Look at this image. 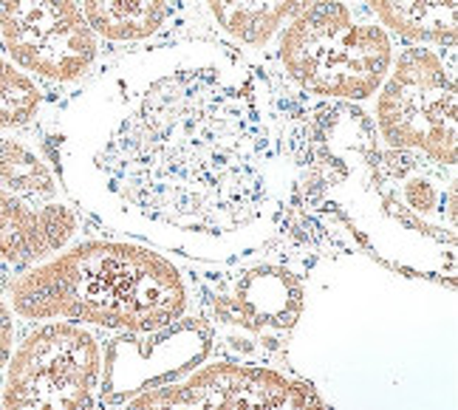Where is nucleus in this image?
I'll list each match as a JSON object with an SVG mask.
<instances>
[{"mask_svg": "<svg viewBox=\"0 0 458 410\" xmlns=\"http://www.w3.org/2000/svg\"><path fill=\"white\" fill-rule=\"evenodd\" d=\"M43 91L26 71L0 55V131L26 128L40 116Z\"/></svg>", "mask_w": 458, "mask_h": 410, "instance_id": "obj_16", "label": "nucleus"}, {"mask_svg": "<svg viewBox=\"0 0 458 410\" xmlns=\"http://www.w3.org/2000/svg\"><path fill=\"white\" fill-rule=\"evenodd\" d=\"M0 190L29 204H48L57 201L60 182L46 158L26 141L0 136Z\"/></svg>", "mask_w": 458, "mask_h": 410, "instance_id": "obj_15", "label": "nucleus"}, {"mask_svg": "<svg viewBox=\"0 0 458 410\" xmlns=\"http://www.w3.org/2000/svg\"><path fill=\"white\" fill-rule=\"evenodd\" d=\"M226 272L201 278L204 306L216 329L267 340L289 334L306 312V278L292 263L241 261L226 263Z\"/></svg>", "mask_w": 458, "mask_h": 410, "instance_id": "obj_9", "label": "nucleus"}, {"mask_svg": "<svg viewBox=\"0 0 458 410\" xmlns=\"http://www.w3.org/2000/svg\"><path fill=\"white\" fill-rule=\"evenodd\" d=\"M14 346V314L9 309V303L0 297V371H4L9 351Z\"/></svg>", "mask_w": 458, "mask_h": 410, "instance_id": "obj_18", "label": "nucleus"}, {"mask_svg": "<svg viewBox=\"0 0 458 410\" xmlns=\"http://www.w3.org/2000/svg\"><path fill=\"white\" fill-rule=\"evenodd\" d=\"M277 63L301 94L357 105L379 91L394 63V40L365 6L311 0L280 29Z\"/></svg>", "mask_w": 458, "mask_h": 410, "instance_id": "obj_4", "label": "nucleus"}, {"mask_svg": "<svg viewBox=\"0 0 458 410\" xmlns=\"http://www.w3.org/2000/svg\"><path fill=\"white\" fill-rule=\"evenodd\" d=\"M122 410H190V405L184 402L179 385H162L139 394L136 399H131Z\"/></svg>", "mask_w": 458, "mask_h": 410, "instance_id": "obj_17", "label": "nucleus"}, {"mask_svg": "<svg viewBox=\"0 0 458 410\" xmlns=\"http://www.w3.org/2000/svg\"><path fill=\"white\" fill-rule=\"evenodd\" d=\"M9 309L29 323L156 331L192 309V283L170 255L131 238H82L14 275Z\"/></svg>", "mask_w": 458, "mask_h": 410, "instance_id": "obj_3", "label": "nucleus"}, {"mask_svg": "<svg viewBox=\"0 0 458 410\" xmlns=\"http://www.w3.org/2000/svg\"><path fill=\"white\" fill-rule=\"evenodd\" d=\"M362 6L411 46H455V0H362Z\"/></svg>", "mask_w": 458, "mask_h": 410, "instance_id": "obj_13", "label": "nucleus"}, {"mask_svg": "<svg viewBox=\"0 0 458 410\" xmlns=\"http://www.w3.org/2000/svg\"><path fill=\"white\" fill-rule=\"evenodd\" d=\"M175 385L190 410H331L309 382L263 363H204Z\"/></svg>", "mask_w": 458, "mask_h": 410, "instance_id": "obj_10", "label": "nucleus"}, {"mask_svg": "<svg viewBox=\"0 0 458 410\" xmlns=\"http://www.w3.org/2000/svg\"><path fill=\"white\" fill-rule=\"evenodd\" d=\"M80 233V212L65 201L29 204L0 190V269H29Z\"/></svg>", "mask_w": 458, "mask_h": 410, "instance_id": "obj_11", "label": "nucleus"}, {"mask_svg": "<svg viewBox=\"0 0 458 410\" xmlns=\"http://www.w3.org/2000/svg\"><path fill=\"white\" fill-rule=\"evenodd\" d=\"M289 207L326 209L396 269L453 278L455 167L382 148L374 119L360 105H311L301 97Z\"/></svg>", "mask_w": 458, "mask_h": 410, "instance_id": "obj_2", "label": "nucleus"}, {"mask_svg": "<svg viewBox=\"0 0 458 410\" xmlns=\"http://www.w3.org/2000/svg\"><path fill=\"white\" fill-rule=\"evenodd\" d=\"M374 108V128L387 148L411 150L455 167V74L438 51L408 46L394 57Z\"/></svg>", "mask_w": 458, "mask_h": 410, "instance_id": "obj_6", "label": "nucleus"}, {"mask_svg": "<svg viewBox=\"0 0 458 410\" xmlns=\"http://www.w3.org/2000/svg\"><path fill=\"white\" fill-rule=\"evenodd\" d=\"M297 105L218 38L158 40L111 60L46 136L63 190L99 226L201 266L280 241L297 175Z\"/></svg>", "mask_w": 458, "mask_h": 410, "instance_id": "obj_1", "label": "nucleus"}, {"mask_svg": "<svg viewBox=\"0 0 458 410\" xmlns=\"http://www.w3.org/2000/svg\"><path fill=\"white\" fill-rule=\"evenodd\" d=\"M88 26L108 43H148L165 29L170 0H77Z\"/></svg>", "mask_w": 458, "mask_h": 410, "instance_id": "obj_14", "label": "nucleus"}, {"mask_svg": "<svg viewBox=\"0 0 458 410\" xmlns=\"http://www.w3.org/2000/svg\"><path fill=\"white\" fill-rule=\"evenodd\" d=\"M216 346V323L192 312L156 331H119L102 346L97 405L102 410H122L145 390L182 382L209 363Z\"/></svg>", "mask_w": 458, "mask_h": 410, "instance_id": "obj_7", "label": "nucleus"}, {"mask_svg": "<svg viewBox=\"0 0 458 410\" xmlns=\"http://www.w3.org/2000/svg\"><path fill=\"white\" fill-rule=\"evenodd\" d=\"M0 43L21 71L57 85L85 82L99 60L77 0H0Z\"/></svg>", "mask_w": 458, "mask_h": 410, "instance_id": "obj_8", "label": "nucleus"}, {"mask_svg": "<svg viewBox=\"0 0 458 410\" xmlns=\"http://www.w3.org/2000/svg\"><path fill=\"white\" fill-rule=\"evenodd\" d=\"M207 12L233 46L263 48L311 0H204Z\"/></svg>", "mask_w": 458, "mask_h": 410, "instance_id": "obj_12", "label": "nucleus"}, {"mask_svg": "<svg viewBox=\"0 0 458 410\" xmlns=\"http://www.w3.org/2000/svg\"><path fill=\"white\" fill-rule=\"evenodd\" d=\"M0 410H99L102 343L65 320L34 323L9 351Z\"/></svg>", "mask_w": 458, "mask_h": 410, "instance_id": "obj_5", "label": "nucleus"}]
</instances>
